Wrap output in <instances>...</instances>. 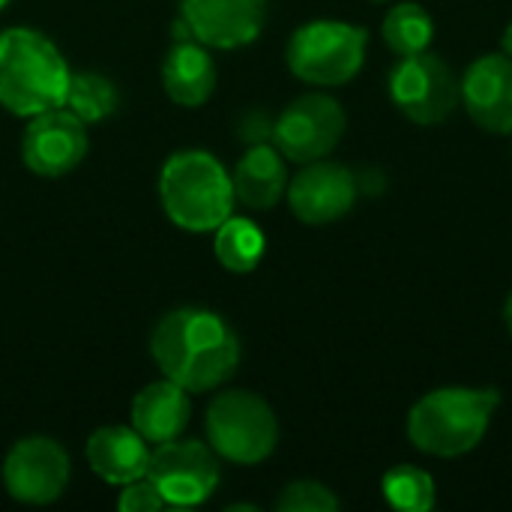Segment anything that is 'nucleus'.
<instances>
[{"instance_id": "1a4fd4ad", "label": "nucleus", "mask_w": 512, "mask_h": 512, "mask_svg": "<svg viewBox=\"0 0 512 512\" xmlns=\"http://www.w3.org/2000/svg\"><path fill=\"white\" fill-rule=\"evenodd\" d=\"M165 507H198L219 486V456L204 441H165L150 450V465L144 474Z\"/></svg>"}, {"instance_id": "f257e3e1", "label": "nucleus", "mask_w": 512, "mask_h": 512, "mask_svg": "<svg viewBox=\"0 0 512 512\" xmlns=\"http://www.w3.org/2000/svg\"><path fill=\"white\" fill-rule=\"evenodd\" d=\"M150 354L168 381L189 393H210L237 372L240 339L222 315L183 306L159 318Z\"/></svg>"}, {"instance_id": "423d86ee", "label": "nucleus", "mask_w": 512, "mask_h": 512, "mask_svg": "<svg viewBox=\"0 0 512 512\" xmlns=\"http://www.w3.org/2000/svg\"><path fill=\"white\" fill-rule=\"evenodd\" d=\"M207 444L234 465H261L279 444V420L273 408L249 390L219 393L204 417Z\"/></svg>"}, {"instance_id": "b1692460", "label": "nucleus", "mask_w": 512, "mask_h": 512, "mask_svg": "<svg viewBox=\"0 0 512 512\" xmlns=\"http://www.w3.org/2000/svg\"><path fill=\"white\" fill-rule=\"evenodd\" d=\"M120 489H123L120 498H117V510L120 512H153L165 507V498L156 492V486L147 477H141L135 483H126Z\"/></svg>"}, {"instance_id": "dca6fc26", "label": "nucleus", "mask_w": 512, "mask_h": 512, "mask_svg": "<svg viewBox=\"0 0 512 512\" xmlns=\"http://www.w3.org/2000/svg\"><path fill=\"white\" fill-rule=\"evenodd\" d=\"M87 465L105 483L126 486L147 474L150 444L132 426H102L87 438Z\"/></svg>"}, {"instance_id": "a211bd4d", "label": "nucleus", "mask_w": 512, "mask_h": 512, "mask_svg": "<svg viewBox=\"0 0 512 512\" xmlns=\"http://www.w3.org/2000/svg\"><path fill=\"white\" fill-rule=\"evenodd\" d=\"M162 87L183 108L204 105L216 90V63L198 39H180L162 60Z\"/></svg>"}, {"instance_id": "a878e982", "label": "nucleus", "mask_w": 512, "mask_h": 512, "mask_svg": "<svg viewBox=\"0 0 512 512\" xmlns=\"http://www.w3.org/2000/svg\"><path fill=\"white\" fill-rule=\"evenodd\" d=\"M501 48H504V54H507V57H512V21L507 24L504 36H501Z\"/></svg>"}, {"instance_id": "aec40b11", "label": "nucleus", "mask_w": 512, "mask_h": 512, "mask_svg": "<svg viewBox=\"0 0 512 512\" xmlns=\"http://www.w3.org/2000/svg\"><path fill=\"white\" fill-rule=\"evenodd\" d=\"M381 36L396 57H411L429 51L435 39V21L420 3H396L381 24Z\"/></svg>"}, {"instance_id": "cd10ccee", "label": "nucleus", "mask_w": 512, "mask_h": 512, "mask_svg": "<svg viewBox=\"0 0 512 512\" xmlns=\"http://www.w3.org/2000/svg\"><path fill=\"white\" fill-rule=\"evenodd\" d=\"M6 3H9V0H0V9H3V6H6Z\"/></svg>"}, {"instance_id": "4468645a", "label": "nucleus", "mask_w": 512, "mask_h": 512, "mask_svg": "<svg viewBox=\"0 0 512 512\" xmlns=\"http://www.w3.org/2000/svg\"><path fill=\"white\" fill-rule=\"evenodd\" d=\"M462 108L492 135H512V57L483 54L459 78Z\"/></svg>"}, {"instance_id": "39448f33", "label": "nucleus", "mask_w": 512, "mask_h": 512, "mask_svg": "<svg viewBox=\"0 0 512 512\" xmlns=\"http://www.w3.org/2000/svg\"><path fill=\"white\" fill-rule=\"evenodd\" d=\"M369 33L348 21H309L288 39V69L312 87H342L357 78L366 60Z\"/></svg>"}, {"instance_id": "2eb2a0df", "label": "nucleus", "mask_w": 512, "mask_h": 512, "mask_svg": "<svg viewBox=\"0 0 512 512\" xmlns=\"http://www.w3.org/2000/svg\"><path fill=\"white\" fill-rule=\"evenodd\" d=\"M189 420H192L189 390H183L168 378L147 384L132 399V429L153 447L180 438Z\"/></svg>"}, {"instance_id": "412c9836", "label": "nucleus", "mask_w": 512, "mask_h": 512, "mask_svg": "<svg viewBox=\"0 0 512 512\" xmlns=\"http://www.w3.org/2000/svg\"><path fill=\"white\" fill-rule=\"evenodd\" d=\"M384 498L399 512H429L438 504L435 477L417 465H396L384 474Z\"/></svg>"}, {"instance_id": "9b49d317", "label": "nucleus", "mask_w": 512, "mask_h": 512, "mask_svg": "<svg viewBox=\"0 0 512 512\" xmlns=\"http://www.w3.org/2000/svg\"><path fill=\"white\" fill-rule=\"evenodd\" d=\"M87 147V123L60 105L30 117L21 138V159L36 177H63L81 165Z\"/></svg>"}, {"instance_id": "5701e85b", "label": "nucleus", "mask_w": 512, "mask_h": 512, "mask_svg": "<svg viewBox=\"0 0 512 512\" xmlns=\"http://www.w3.org/2000/svg\"><path fill=\"white\" fill-rule=\"evenodd\" d=\"M342 507L333 489H327L318 480H297L288 483L276 501L279 512H336Z\"/></svg>"}, {"instance_id": "ddd939ff", "label": "nucleus", "mask_w": 512, "mask_h": 512, "mask_svg": "<svg viewBox=\"0 0 512 512\" xmlns=\"http://www.w3.org/2000/svg\"><path fill=\"white\" fill-rule=\"evenodd\" d=\"M180 18L201 45L231 51L258 39L267 21V0H183Z\"/></svg>"}, {"instance_id": "9d476101", "label": "nucleus", "mask_w": 512, "mask_h": 512, "mask_svg": "<svg viewBox=\"0 0 512 512\" xmlns=\"http://www.w3.org/2000/svg\"><path fill=\"white\" fill-rule=\"evenodd\" d=\"M72 477V462L66 450L45 435H30L12 444L3 459V486L18 504L42 507L54 504Z\"/></svg>"}, {"instance_id": "bb28decb", "label": "nucleus", "mask_w": 512, "mask_h": 512, "mask_svg": "<svg viewBox=\"0 0 512 512\" xmlns=\"http://www.w3.org/2000/svg\"><path fill=\"white\" fill-rule=\"evenodd\" d=\"M504 324H507V330H510L512 336V294L507 297V303H504Z\"/></svg>"}, {"instance_id": "7ed1b4c3", "label": "nucleus", "mask_w": 512, "mask_h": 512, "mask_svg": "<svg viewBox=\"0 0 512 512\" xmlns=\"http://www.w3.org/2000/svg\"><path fill=\"white\" fill-rule=\"evenodd\" d=\"M69 66L60 48L33 27L0 33V105L15 117H33L66 105Z\"/></svg>"}, {"instance_id": "0eeeda50", "label": "nucleus", "mask_w": 512, "mask_h": 512, "mask_svg": "<svg viewBox=\"0 0 512 512\" xmlns=\"http://www.w3.org/2000/svg\"><path fill=\"white\" fill-rule=\"evenodd\" d=\"M387 87L393 105L417 126H438L462 105L456 72L432 51L399 57V63L390 69Z\"/></svg>"}, {"instance_id": "6e6552de", "label": "nucleus", "mask_w": 512, "mask_h": 512, "mask_svg": "<svg viewBox=\"0 0 512 512\" xmlns=\"http://www.w3.org/2000/svg\"><path fill=\"white\" fill-rule=\"evenodd\" d=\"M348 129L345 108L327 93L297 96L273 123L276 150L297 165L327 159Z\"/></svg>"}, {"instance_id": "4be33fe9", "label": "nucleus", "mask_w": 512, "mask_h": 512, "mask_svg": "<svg viewBox=\"0 0 512 512\" xmlns=\"http://www.w3.org/2000/svg\"><path fill=\"white\" fill-rule=\"evenodd\" d=\"M120 105V93L111 78L99 72H72L66 90V108L84 123H99L111 117Z\"/></svg>"}, {"instance_id": "20e7f679", "label": "nucleus", "mask_w": 512, "mask_h": 512, "mask_svg": "<svg viewBox=\"0 0 512 512\" xmlns=\"http://www.w3.org/2000/svg\"><path fill=\"white\" fill-rule=\"evenodd\" d=\"M159 201L177 228L192 234L216 231L234 210L231 174L207 150H180L162 165Z\"/></svg>"}, {"instance_id": "f03ea898", "label": "nucleus", "mask_w": 512, "mask_h": 512, "mask_svg": "<svg viewBox=\"0 0 512 512\" xmlns=\"http://www.w3.org/2000/svg\"><path fill=\"white\" fill-rule=\"evenodd\" d=\"M501 405L495 387H438L408 411V441L435 459H459L480 447Z\"/></svg>"}, {"instance_id": "f8f14e48", "label": "nucleus", "mask_w": 512, "mask_h": 512, "mask_svg": "<svg viewBox=\"0 0 512 512\" xmlns=\"http://www.w3.org/2000/svg\"><path fill=\"white\" fill-rule=\"evenodd\" d=\"M357 201V177L330 159H318L300 168L288 180V207L303 225H330L351 213Z\"/></svg>"}, {"instance_id": "393cba45", "label": "nucleus", "mask_w": 512, "mask_h": 512, "mask_svg": "<svg viewBox=\"0 0 512 512\" xmlns=\"http://www.w3.org/2000/svg\"><path fill=\"white\" fill-rule=\"evenodd\" d=\"M273 123H276V120H270L267 114L252 111V114H246V117L240 120L237 135H240L243 141H249V144H264L267 138H273Z\"/></svg>"}, {"instance_id": "6ab92c4d", "label": "nucleus", "mask_w": 512, "mask_h": 512, "mask_svg": "<svg viewBox=\"0 0 512 512\" xmlns=\"http://www.w3.org/2000/svg\"><path fill=\"white\" fill-rule=\"evenodd\" d=\"M213 240V252L219 258V264L231 273H252L267 249V237L264 231L243 216H228L216 231Z\"/></svg>"}, {"instance_id": "f3484780", "label": "nucleus", "mask_w": 512, "mask_h": 512, "mask_svg": "<svg viewBox=\"0 0 512 512\" xmlns=\"http://www.w3.org/2000/svg\"><path fill=\"white\" fill-rule=\"evenodd\" d=\"M288 159L276 144H252L231 171L234 201L249 210H273L288 192Z\"/></svg>"}]
</instances>
